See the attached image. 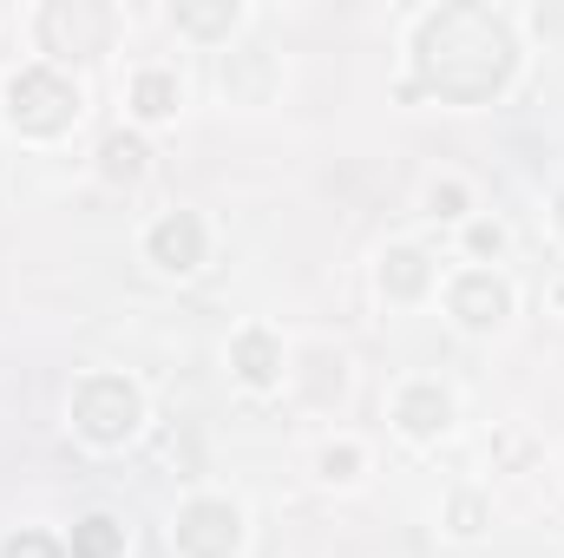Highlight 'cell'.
Here are the masks:
<instances>
[{
    "mask_svg": "<svg viewBox=\"0 0 564 558\" xmlns=\"http://www.w3.org/2000/svg\"><path fill=\"white\" fill-rule=\"evenodd\" d=\"M119 546H126V533L106 513H93L86 526H73V558H119Z\"/></svg>",
    "mask_w": 564,
    "mask_h": 558,
    "instance_id": "obj_10",
    "label": "cell"
},
{
    "mask_svg": "<svg viewBox=\"0 0 564 558\" xmlns=\"http://www.w3.org/2000/svg\"><path fill=\"white\" fill-rule=\"evenodd\" d=\"M132 106H139L144 119H171V112H177V79H171V73H139Z\"/></svg>",
    "mask_w": 564,
    "mask_h": 558,
    "instance_id": "obj_11",
    "label": "cell"
},
{
    "mask_svg": "<svg viewBox=\"0 0 564 558\" xmlns=\"http://www.w3.org/2000/svg\"><path fill=\"white\" fill-rule=\"evenodd\" d=\"M99 158H106L99 171H106V178H126V184H132V178L144 171V144H139V139H126V132H119V139H106V151H99Z\"/></svg>",
    "mask_w": 564,
    "mask_h": 558,
    "instance_id": "obj_12",
    "label": "cell"
},
{
    "mask_svg": "<svg viewBox=\"0 0 564 558\" xmlns=\"http://www.w3.org/2000/svg\"><path fill=\"white\" fill-rule=\"evenodd\" d=\"M40 33H46L53 46H59L66 33H73V40L86 33V46H106V33H112V13H99V7H93V13H79V20H73L66 7H46V20H40Z\"/></svg>",
    "mask_w": 564,
    "mask_h": 558,
    "instance_id": "obj_8",
    "label": "cell"
},
{
    "mask_svg": "<svg viewBox=\"0 0 564 558\" xmlns=\"http://www.w3.org/2000/svg\"><path fill=\"white\" fill-rule=\"evenodd\" d=\"M151 264L158 270H197L204 264V224L191 211H171L158 230H151Z\"/></svg>",
    "mask_w": 564,
    "mask_h": 558,
    "instance_id": "obj_5",
    "label": "cell"
},
{
    "mask_svg": "<svg viewBox=\"0 0 564 558\" xmlns=\"http://www.w3.org/2000/svg\"><path fill=\"white\" fill-rule=\"evenodd\" d=\"M459 533H479V500H459Z\"/></svg>",
    "mask_w": 564,
    "mask_h": 558,
    "instance_id": "obj_19",
    "label": "cell"
},
{
    "mask_svg": "<svg viewBox=\"0 0 564 558\" xmlns=\"http://www.w3.org/2000/svg\"><path fill=\"white\" fill-rule=\"evenodd\" d=\"M388 282H394L401 296H414V289L426 282V270H421V250H394V257H388Z\"/></svg>",
    "mask_w": 564,
    "mask_h": 558,
    "instance_id": "obj_13",
    "label": "cell"
},
{
    "mask_svg": "<svg viewBox=\"0 0 564 558\" xmlns=\"http://www.w3.org/2000/svg\"><path fill=\"white\" fill-rule=\"evenodd\" d=\"M7 112H13V126H26V132H66V126L79 119V93H73L53 66H33V73H20V79L7 86Z\"/></svg>",
    "mask_w": 564,
    "mask_h": 558,
    "instance_id": "obj_2",
    "label": "cell"
},
{
    "mask_svg": "<svg viewBox=\"0 0 564 558\" xmlns=\"http://www.w3.org/2000/svg\"><path fill=\"white\" fill-rule=\"evenodd\" d=\"M177 20H184V26H204V33H210V26H224V20H237V7H224V13H177Z\"/></svg>",
    "mask_w": 564,
    "mask_h": 558,
    "instance_id": "obj_17",
    "label": "cell"
},
{
    "mask_svg": "<svg viewBox=\"0 0 564 558\" xmlns=\"http://www.w3.org/2000/svg\"><path fill=\"white\" fill-rule=\"evenodd\" d=\"M276 368H282L276 342H270L263 329H250V335L237 342V375H243L250 388H270V382H276Z\"/></svg>",
    "mask_w": 564,
    "mask_h": 558,
    "instance_id": "obj_9",
    "label": "cell"
},
{
    "mask_svg": "<svg viewBox=\"0 0 564 558\" xmlns=\"http://www.w3.org/2000/svg\"><path fill=\"white\" fill-rule=\"evenodd\" d=\"M558 302H564V282H558Z\"/></svg>",
    "mask_w": 564,
    "mask_h": 558,
    "instance_id": "obj_21",
    "label": "cell"
},
{
    "mask_svg": "<svg viewBox=\"0 0 564 558\" xmlns=\"http://www.w3.org/2000/svg\"><path fill=\"white\" fill-rule=\"evenodd\" d=\"M433 211H440V217H459V211H466V191H459V184H433Z\"/></svg>",
    "mask_w": 564,
    "mask_h": 558,
    "instance_id": "obj_16",
    "label": "cell"
},
{
    "mask_svg": "<svg viewBox=\"0 0 564 558\" xmlns=\"http://www.w3.org/2000/svg\"><path fill=\"white\" fill-rule=\"evenodd\" d=\"M177 546L191 558H230L237 552V506L224 500H197L177 513Z\"/></svg>",
    "mask_w": 564,
    "mask_h": 558,
    "instance_id": "obj_4",
    "label": "cell"
},
{
    "mask_svg": "<svg viewBox=\"0 0 564 558\" xmlns=\"http://www.w3.org/2000/svg\"><path fill=\"white\" fill-rule=\"evenodd\" d=\"M446 415H453V401H446L440 388H408V395H401V427H408L414 440H433V433L446 427Z\"/></svg>",
    "mask_w": 564,
    "mask_h": 558,
    "instance_id": "obj_7",
    "label": "cell"
},
{
    "mask_svg": "<svg viewBox=\"0 0 564 558\" xmlns=\"http://www.w3.org/2000/svg\"><path fill=\"white\" fill-rule=\"evenodd\" d=\"M0 558H66V552H59L46 533H20V539H7V546H0Z\"/></svg>",
    "mask_w": 564,
    "mask_h": 558,
    "instance_id": "obj_14",
    "label": "cell"
},
{
    "mask_svg": "<svg viewBox=\"0 0 564 558\" xmlns=\"http://www.w3.org/2000/svg\"><path fill=\"white\" fill-rule=\"evenodd\" d=\"M322 473L328 480H355V447H328L322 453Z\"/></svg>",
    "mask_w": 564,
    "mask_h": 558,
    "instance_id": "obj_15",
    "label": "cell"
},
{
    "mask_svg": "<svg viewBox=\"0 0 564 558\" xmlns=\"http://www.w3.org/2000/svg\"><path fill=\"white\" fill-rule=\"evenodd\" d=\"M512 309V296H506V282L486 277V270H473V277L453 282V315L466 322V329H492L499 315Z\"/></svg>",
    "mask_w": 564,
    "mask_h": 558,
    "instance_id": "obj_6",
    "label": "cell"
},
{
    "mask_svg": "<svg viewBox=\"0 0 564 558\" xmlns=\"http://www.w3.org/2000/svg\"><path fill=\"white\" fill-rule=\"evenodd\" d=\"M558 224H564V197H558Z\"/></svg>",
    "mask_w": 564,
    "mask_h": 558,
    "instance_id": "obj_20",
    "label": "cell"
},
{
    "mask_svg": "<svg viewBox=\"0 0 564 558\" xmlns=\"http://www.w3.org/2000/svg\"><path fill=\"white\" fill-rule=\"evenodd\" d=\"M421 73L446 99H486L512 73V33L479 7H446L421 26Z\"/></svg>",
    "mask_w": 564,
    "mask_h": 558,
    "instance_id": "obj_1",
    "label": "cell"
},
{
    "mask_svg": "<svg viewBox=\"0 0 564 558\" xmlns=\"http://www.w3.org/2000/svg\"><path fill=\"white\" fill-rule=\"evenodd\" d=\"M73 420H79V433H93L99 447L126 440V433L139 427V395H132V382H119V375H93V382L73 395Z\"/></svg>",
    "mask_w": 564,
    "mask_h": 558,
    "instance_id": "obj_3",
    "label": "cell"
},
{
    "mask_svg": "<svg viewBox=\"0 0 564 558\" xmlns=\"http://www.w3.org/2000/svg\"><path fill=\"white\" fill-rule=\"evenodd\" d=\"M499 244H506V237H499L492 224H479V230H473V250H499Z\"/></svg>",
    "mask_w": 564,
    "mask_h": 558,
    "instance_id": "obj_18",
    "label": "cell"
}]
</instances>
